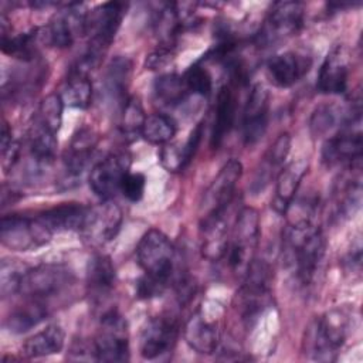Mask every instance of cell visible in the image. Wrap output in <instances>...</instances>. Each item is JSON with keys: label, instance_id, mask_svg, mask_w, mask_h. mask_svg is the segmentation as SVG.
Masks as SVG:
<instances>
[{"label": "cell", "instance_id": "6da1fadb", "mask_svg": "<svg viewBox=\"0 0 363 363\" xmlns=\"http://www.w3.org/2000/svg\"><path fill=\"white\" fill-rule=\"evenodd\" d=\"M284 248L289 264L295 268L298 281L302 285H309L326 251V240L322 231L313 224L288 225Z\"/></svg>", "mask_w": 363, "mask_h": 363}, {"label": "cell", "instance_id": "7a4b0ae2", "mask_svg": "<svg viewBox=\"0 0 363 363\" xmlns=\"http://www.w3.org/2000/svg\"><path fill=\"white\" fill-rule=\"evenodd\" d=\"M125 9L126 6L121 1H108L89 13L88 31L92 35L84 55L77 61L74 68L91 74L99 65L121 27Z\"/></svg>", "mask_w": 363, "mask_h": 363}, {"label": "cell", "instance_id": "3957f363", "mask_svg": "<svg viewBox=\"0 0 363 363\" xmlns=\"http://www.w3.org/2000/svg\"><path fill=\"white\" fill-rule=\"evenodd\" d=\"M350 326V313L342 308L326 312L309 329L306 336V349L311 357L320 362H330L347 337Z\"/></svg>", "mask_w": 363, "mask_h": 363}, {"label": "cell", "instance_id": "277c9868", "mask_svg": "<svg viewBox=\"0 0 363 363\" xmlns=\"http://www.w3.org/2000/svg\"><path fill=\"white\" fill-rule=\"evenodd\" d=\"M271 265L262 259H252L245 268V278L238 291L240 311L247 326L255 323L271 303Z\"/></svg>", "mask_w": 363, "mask_h": 363}, {"label": "cell", "instance_id": "5b68a950", "mask_svg": "<svg viewBox=\"0 0 363 363\" xmlns=\"http://www.w3.org/2000/svg\"><path fill=\"white\" fill-rule=\"evenodd\" d=\"M136 258L146 275L169 285L174 274L176 250L164 233L157 228L145 233L136 247Z\"/></svg>", "mask_w": 363, "mask_h": 363}, {"label": "cell", "instance_id": "8992f818", "mask_svg": "<svg viewBox=\"0 0 363 363\" xmlns=\"http://www.w3.org/2000/svg\"><path fill=\"white\" fill-rule=\"evenodd\" d=\"M74 282L72 271L62 264H41L24 275L18 294L26 299L50 303Z\"/></svg>", "mask_w": 363, "mask_h": 363}, {"label": "cell", "instance_id": "52a82bcc", "mask_svg": "<svg viewBox=\"0 0 363 363\" xmlns=\"http://www.w3.org/2000/svg\"><path fill=\"white\" fill-rule=\"evenodd\" d=\"M303 26V4L299 1H278L272 6L264 24L255 35L259 47H269L286 40Z\"/></svg>", "mask_w": 363, "mask_h": 363}, {"label": "cell", "instance_id": "ba28073f", "mask_svg": "<svg viewBox=\"0 0 363 363\" xmlns=\"http://www.w3.org/2000/svg\"><path fill=\"white\" fill-rule=\"evenodd\" d=\"M52 234L38 217L30 218L20 214L3 216L0 223L1 244L14 251H28L45 245Z\"/></svg>", "mask_w": 363, "mask_h": 363}, {"label": "cell", "instance_id": "9c48e42d", "mask_svg": "<svg viewBox=\"0 0 363 363\" xmlns=\"http://www.w3.org/2000/svg\"><path fill=\"white\" fill-rule=\"evenodd\" d=\"M259 240V214L254 207H244L235 220L233 238L228 242L227 257L233 269L247 268L254 259V251Z\"/></svg>", "mask_w": 363, "mask_h": 363}, {"label": "cell", "instance_id": "30bf717a", "mask_svg": "<svg viewBox=\"0 0 363 363\" xmlns=\"http://www.w3.org/2000/svg\"><path fill=\"white\" fill-rule=\"evenodd\" d=\"M98 362L129 360L128 325L122 315L111 309L101 318V328L94 340Z\"/></svg>", "mask_w": 363, "mask_h": 363}, {"label": "cell", "instance_id": "8fae6325", "mask_svg": "<svg viewBox=\"0 0 363 363\" xmlns=\"http://www.w3.org/2000/svg\"><path fill=\"white\" fill-rule=\"evenodd\" d=\"M89 11L81 3H68L54 14L44 28V40L57 48L71 47L75 40L88 33Z\"/></svg>", "mask_w": 363, "mask_h": 363}, {"label": "cell", "instance_id": "7c38bea8", "mask_svg": "<svg viewBox=\"0 0 363 363\" xmlns=\"http://www.w3.org/2000/svg\"><path fill=\"white\" fill-rule=\"evenodd\" d=\"M122 225V210L109 200L95 207H88L79 234L91 247H102L112 241Z\"/></svg>", "mask_w": 363, "mask_h": 363}, {"label": "cell", "instance_id": "4fadbf2b", "mask_svg": "<svg viewBox=\"0 0 363 363\" xmlns=\"http://www.w3.org/2000/svg\"><path fill=\"white\" fill-rule=\"evenodd\" d=\"M241 174L242 164L240 160L230 159L227 163H224L218 174L214 177V180L210 183L203 194L200 203L201 217L211 213L225 211L228 208L235 194V189L241 179Z\"/></svg>", "mask_w": 363, "mask_h": 363}, {"label": "cell", "instance_id": "5bb4252c", "mask_svg": "<svg viewBox=\"0 0 363 363\" xmlns=\"http://www.w3.org/2000/svg\"><path fill=\"white\" fill-rule=\"evenodd\" d=\"M360 123L359 119L349 121L345 123L336 135L329 136L322 147V160L328 166H335L339 163L353 164L360 162L363 150L362 132L356 125Z\"/></svg>", "mask_w": 363, "mask_h": 363}, {"label": "cell", "instance_id": "9a60e30c", "mask_svg": "<svg viewBox=\"0 0 363 363\" xmlns=\"http://www.w3.org/2000/svg\"><path fill=\"white\" fill-rule=\"evenodd\" d=\"M130 169L128 153H112L99 160L89 173V187L102 200H109L118 190Z\"/></svg>", "mask_w": 363, "mask_h": 363}, {"label": "cell", "instance_id": "2e32d148", "mask_svg": "<svg viewBox=\"0 0 363 363\" xmlns=\"http://www.w3.org/2000/svg\"><path fill=\"white\" fill-rule=\"evenodd\" d=\"M179 325L170 316H155L147 320L140 335V356L147 360L170 352L177 340Z\"/></svg>", "mask_w": 363, "mask_h": 363}, {"label": "cell", "instance_id": "e0dca14e", "mask_svg": "<svg viewBox=\"0 0 363 363\" xmlns=\"http://www.w3.org/2000/svg\"><path fill=\"white\" fill-rule=\"evenodd\" d=\"M269 94L262 84H255L242 112V138L247 145L257 143L268 128Z\"/></svg>", "mask_w": 363, "mask_h": 363}, {"label": "cell", "instance_id": "ac0fdd59", "mask_svg": "<svg viewBox=\"0 0 363 363\" xmlns=\"http://www.w3.org/2000/svg\"><path fill=\"white\" fill-rule=\"evenodd\" d=\"M349 57L343 45H336L326 55L318 74L316 88L322 94L340 95L347 89Z\"/></svg>", "mask_w": 363, "mask_h": 363}, {"label": "cell", "instance_id": "d6986e66", "mask_svg": "<svg viewBox=\"0 0 363 363\" xmlns=\"http://www.w3.org/2000/svg\"><path fill=\"white\" fill-rule=\"evenodd\" d=\"M225 211L211 213L200 220V248L203 257L210 261H218L227 254L230 240Z\"/></svg>", "mask_w": 363, "mask_h": 363}, {"label": "cell", "instance_id": "ffe728a7", "mask_svg": "<svg viewBox=\"0 0 363 363\" xmlns=\"http://www.w3.org/2000/svg\"><path fill=\"white\" fill-rule=\"evenodd\" d=\"M183 336L187 345L201 354H211L217 350L221 332L217 319L206 318L201 309L196 311L184 325Z\"/></svg>", "mask_w": 363, "mask_h": 363}, {"label": "cell", "instance_id": "44dd1931", "mask_svg": "<svg viewBox=\"0 0 363 363\" xmlns=\"http://www.w3.org/2000/svg\"><path fill=\"white\" fill-rule=\"evenodd\" d=\"M311 67V58L294 51H285L271 57L267 62V72L271 82L278 88L295 85Z\"/></svg>", "mask_w": 363, "mask_h": 363}, {"label": "cell", "instance_id": "7402d4cb", "mask_svg": "<svg viewBox=\"0 0 363 363\" xmlns=\"http://www.w3.org/2000/svg\"><path fill=\"white\" fill-rule=\"evenodd\" d=\"M95 146L96 133L91 128L84 126L74 133L64 157L67 180H77L78 177H81L84 169L89 162V157L92 156Z\"/></svg>", "mask_w": 363, "mask_h": 363}, {"label": "cell", "instance_id": "603a6c76", "mask_svg": "<svg viewBox=\"0 0 363 363\" xmlns=\"http://www.w3.org/2000/svg\"><path fill=\"white\" fill-rule=\"evenodd\" d=\"M308 169L309 162L306 159H298L279 170L277 176L275 197L272 200V207L275 211H278L279 214H285L286 208L294 201L301 182L308 173Z\"/></svg>", "mask_w": 363, "mask_h": 363}, {"label": "cell", "instance_id": "cb8c5ba5", "mask_svg": "<svg viewBox=\"0 0 363 363\" xmlns=\"http://www.w3.org/2000/svg\"><path fill=\"white\" fill-rule=\"evenodd\" d=\"M132 74V61L128 57L116 55L111 60L104 75V95L111 104L123 108L129 98H126L129 81Z\"/></svg>", "mask_w": 363, "mask_h": 363}, {"label": "cell", "instance_id": "d4e9b609", "mask_svg": "<svg viewBox=\"0 0 363 363\" xmlns=\"http://www.w3.org/2000/svg\"><path fill=\"white\" fill-rule=\"evenodd\" d=\"M86 211L88 207L79 203H64L43 211L37 217L54 235L55 233L62 231H79L85 220Z\"/></svg>", "mask_w": 363, "mask_h": 363}, {"label": "cell", "instance_id": "484cf974", "mask_svg": "<svg viewBox=\"0 0 363 363\" xmlns=\"http://www.w3.org/2000/svg\"><path fill=\"white\" fill-rule=\"evenodd\" d=\"M360 118V108L356 106L346 111L335 104H326L318 106L309 121V129L313 138L326 136L330 130L342 128L345 123Z\"/></svg>", "mask_w": 363, "mask_h": 363}, {"label": "cell", "instance_id": "4316f807", "mask_svg": "<svg viewBox=\"0 0 363 363\" xmlns=\"http://www.w3.org/2000/svg\"><path fill=\"white\" fill-rule=\"evenodd\" d=\"M116 271L105 254H94L86 265V285L95 299H102L115 286Z\"/></svg>", "mask_w": 363, "mask_h": 363}, {"label": "cell", "instance_id": "83f0119b", "mask_svg": "<svg viewBox=\"0 0 363 363\" xmlns=\"http://www.w3.org/2000/svg\"><path fill=\"white\" fill-rule=\"evenodd\" d=\"M237 109V98L231 88V85L224 84L217 94V106H216V118L211 130V146L217 149L224 138L228 135L234 125Z\"/></svg>", "mask_w": 363, "mask_h": 363}, {"label": "cell", "instance_id": "f1b7e54d", "mask_svg": "<svg viewBox=\"0 0 363 363\" xmlns=\"http://www.w3.org/2000/svg\"><path fill=\"white\" fill-rule=\"evenodd\" d=\"M64 343H65L64 329L57 323H51L44 329H41L40 332L30 336L24 342L21 347V353L30 359L57 354L62 350Z\"/></svg>", "mask_w": 363, "mask_h": 363}, {"label": "cell", "instance_id": "f546056e", "mask_svg": "<svg viewBox=\"0 0 363 363\" xmlns=\"http://www.w3.org/2000/svg\"><path fill=\"white\" fill-rule=\"evenodd\" d=\"M60 96L64 105L79 109L88 108L92 99V82L89 79V74L72 67L62 85Z\"/></svg>", "mask_w": 363, "mask_h": 363}, {"label": "cell", "instance_id": "4dcf8cb0", "mask_svg": "<svg viewBox=\"0 0 363 363\" xmlns=\"http://www.w3.org/2000/svg\"><path fill=\"white\" fill-rule=\"evenodd\" d=\"M50 303L27 299L24 305L16 308L6 319V328L13 333H24L48 316Z\"/></svg>", "mask_w": 363, "mask_h": 363}, {"label": "cell", "instance_id": "1f68e13d", "mask_svg": "<svg viewBox=\"0 0 363 363\" xmlns=\"http://www.w3.org/2000/svg\"><path fill=\"white\" fill-rule=\"evenodd\" d=\"M177 132L174 119L166 113H152L145 118L140 136L153 145L169 143Z\"/></svg>", "mask_w": 363, "mask_h": 363}, {"label": "cell", "instance_id": "d6a6232c", "mask_svg": "<svg viewBox=\"0 0 363 363\" xmlns=\"http://www.w3.org/2000/svg\"><path fill=\"white\" fill-rule=\"evenodd\" d=\"M189 94L183 77L177 74H164L155 81L156 99L166 106L182 104Z\"/></svg>", "mask_w": 363, "mask_h": 363}, {"label": "cell", "instance_id": "836d02e7", "mask_svg": "<svg viewBox=\"0 0 363 363\" xmlns=\"http://www.w3.org/2000/svg\"><path fill=\"white\" fill-rule=\"evenodd\" d=\"M38 37V30H31L28 33H21L18 35H1V50L10 57H16L24 62H31L35 58V38Z\"/></svg>", "mask_w": 363, "mask_h": 363}, {"label": "cell", "instance_id": "e575fe53", "mask_svg": "<svg viewBox=\"0 0 363 363\" xmlns=\"http://www.w3.org/2000/svg\"><path fill=\"white\" fill-rule=\"evenodd\" d=\"M64 102L60 94H50L47 95L38 105L37 112L34 113L33 123L45 128L54 133H58L62 122V112H64Z\"/></svg>", "mask_w": 363, "mask_h": 363}, {"label": "cell", "instance_id": "d590c367", "mask_svg": "<svg viewBox=\"0 0 363 363\" xmlns=\"http://www.w3.org/2000/svg\"><path fill=\"white\" fill-rule=\"evenodd\" d=\"M28 265L20 259L3 258L0 262V294L3 298L18 294L21 281L27 271Z\"/></svg>", "mask_w": 363, "mask_h": 363}, {"label": "cell", "instance_id": "8d00e7d4", "mask_svg": "<svg viewBox=\"0 0 363 363\" xmlns=\"http://www.w3.org/2000/svg\"><path fill=\"white\" fill-rule=\"evenodd\" d=\"M145 112L142 104L138 98H129L125 106L122 108L121 115V130L125 136H138L140 135L143 122H145Z\"/></svg>", "mask_w": 363, "mask_h": 363}, {"label": "cell", "instance_id": "74e56055", "mask_svg": "<svg viewBox=\"0 0 363 363\" xmlns=\"http://www.w3.org/2000/svg\"><path fill=\"white\" fill-rule=\"evenodd\" d=\"M184 84L190 94L200 96H210L213 91V78L210 72L200 62L193 64L183 75Z\"/></svg>", "mask_w": 363, "mask_h": 363}, {"label": "cell", "instance_id": "f35d334b", "mask_svg": "<svg viewBox=\"0 0 363 363\" xmlns=\"http://www.w3.org/2000/svg\"><path fill=\"white\" fill-rule=\"evenodd\" d=\"M146 187V179L142 173H128L121 184V191L122 194L129 200V201H139L143 197Z\"/></svg>", "mask_w": 363, "mask_h": 363}, {"label": "cell", "instance_id": "ab89813d", "mask_svg": "<svg viewBox=\"0 0 363 363\" xmlns=\"http://www.w3.org/2000/svg\"><path fill=\"white\" fill-rule=\"evenodd\" d=\"M166 288L167 284L145 274L136 282V295L142 299H150L155 296H160Z\"/></svg>", "mask_w": 363, "mask_h": 363}, {"label": "cell", "instance_id": "60d3db41", "mask_svg": "<svg viewBox=\"0 0 363 363\" xmlns=\"http://www.w3.org/2000/svg\"><path fill=\"white\" fill-rule=\"evenodd\" d=\"M289 150H291V136H289V133H281L275 139V142L269 146L265 156L271 162H274L277 166L281 167L282 163L285 162Z\"/></svg>", "mask_w": 363, "mask_h": 363}, {"label": "cell", "instance_id": "b9f144b4", "mask_svg": "<svg viewBox=\"0 0 363 363\" xmlns=\"http://www.w3.org/2000/svg\"><path fill=\"white\" fill-rule=\"evenodd\" d=\"M160 163L167 172H179L184 169L183 157H182V147L176 145H164L160 150Z\"/></svg>", "mask_w": 363, "mask_h": 363}, {"label": "cell", "instance_id": "7bdbcfd3", "mask_svg": "<svg viewBox=\"0 0 363 363\" xmlns=\"http://www.w3.org/2000/svg\"><path fill=\"white\" fill-rule=\"evenodd\" d=\"M173 45H166V44H160L157 47V50H155L152 54L147 55L146 58V68L147 69H160L163 67H166L172 60H173Z\"/></svg>", "mask_w": 363, "mask_h": 363}, {"label": "cell", "instance_id": "ee69618b", "mask_svg": "<svg viewBox=\"0 0 363 363\" xmlns=\"http://www.w3.org/2000/svg\"><path fill=\"white\" fill-rule=\"evenodd\" d=\"M201 136H203V123H197L196 128L191 130L190 136L187 138L186 143L182 146V157H183L184 167H187L189 163L193 160V157L200 146Z\"/></svg>", "mask_w": 363, "mask_h": 363}]
</instances>
